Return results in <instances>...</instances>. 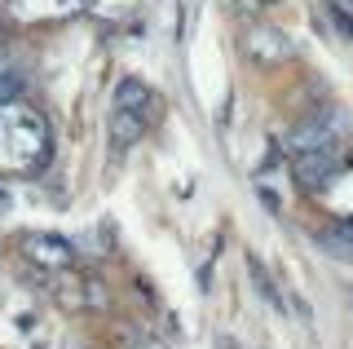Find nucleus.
<instances>
[{
    "label": "nucleus",
    "mask_w": 353,
    "mask_h": 349,
    "mask_svg": "<svg viewBox=\"0 0 353 349\" xmlns=\"http://www.w3.org/2000/svg\"><path fill=\"white\" fill-rule=\"evenodd\" d=\"M248 270H252V279H256L261 297L270 301V305H279V310H283V297H279V292H274V283H270V275H265V270H261V261H256V257H248Z\"/></svg>",
    "instance_id": "8"
},
{
    "label": "nucleus",
    "mask_w": 353,
    "mask_h": 349,
    "mask_svg": "<svg viewBox=\"0 0 353 349\" xmlns=\"http://www.w3.org/2000/svg\"><path fill=\"white\" fill-rule=\"evenodd\" d=\"M331 18L340 23L345 36H353V0H331Z\"/></svg>",
    "instance_id": "9"
},
{
    "label": "nucleus",
    "mask_w": 353,
    "mask_h": 349,
    "mask_svg": "<svg viewBox=\"0 0 353 349\" xmlns=\"http://www.w3.org/2000/svg\"><path fill=\"white\" fill-rule=\"evenodd\" d=\"M110 106H119V111H141V115H150V111H154V93H150L141 80H132V75H128V80H119V84H115V102H110Z\"/></svg>",
    "instance_id": "7"
},
{
    "label": "nucleus",
    "mask_w": 353,
    "mask_h": 349,
    "mask_svg": "<svg viewBox=\"0 0 353 349\" xmlns=\"http://www.w3.org/2000/svg\"><path fill=\"white\" fill-rule=\"evenodd\" d=\"M243 53H248L252 62H261V67H283V62L296 58V45L279 27H252L248 40H243Z\"/></svg>",
    "instance_id": "5"
},
{
    "label": "nucleus",
    "mask_w": 353,
    "mask_h": 349,
    "mask_svg": "<svg viewBox=\"0 0 353 349\" xmlns=\"http://www.w3.org/2000/svg\"><path fill=\"white\" fill-rule=\"evenodd\" d=\"M49 163V124L36 106L0 102V177H31Z\"/></svg>",
    "instance_id": "1"
},
{
    "label": "nucleus",
    "mask_w": 353,
    "mask_h": 349,
    "mask_svg": "<svg viewBox=\"0 0 353 349\" xmlns=\"http://www.w3.org/2000/svg\"><path fill=\"white\" fill-rule=\"evenodd\" d=\"M345 141H349V119H345V111H336V106H323V111L305 115L301 124L287 133L292 155H301V150H323V146L345 150Z\"/></svg>",
    "instance_id": "2"
},
{
    "label": "nucleus",
    "mask_w": 353,
    "mask_h": 349,
    "mask_svg": "<svg viewBox=\"0 0 353 349\" xmlns=\"http://www.w3.org/2000/svg\"><path fill=\"white\" fill-rule=\"evenodd\" d=\"M340 168H345V150H340V146H323V150H301V155H296V181H301L305 190L331 186Z\"/></svg>",
    "instance_id": "4"
},
{
    "label": "nucleus",
    "mask_w": 353,
    "mask_h": 349,
    "mask_svg": "<svg viewBox=\"0 0 353 349\" xmlns=\"http://www.w3.org/2000/svg\"><path fill=\"white\" fill-rule=\"evenodd\" d=\"M146 124H150V115H141V111H119V106H110V141H115V150L137 146L141 133H146Z\"/></svg>",
    "instance_id": "6"
},
{
    "label": "nucleus",
    "mask_w": 353,
    "mask_h": 349,
    "mask_svg": "<svg viewBox=\"0 0 353 349\" xmlns=\"http://www.w3.org/2000/svg\"><path fill=\"white\" fill-rule=\"evenodd\" d=\"M18 248H22V257H27L31 266H36V270H49V275H62V270L75 266V248H71V239H62V235L31 230V235L18 239Z\"/></svg>",
    "instance_id": "3"
}]
</instances>
